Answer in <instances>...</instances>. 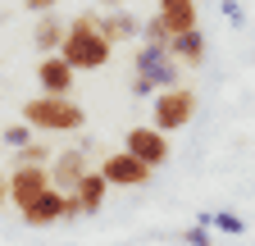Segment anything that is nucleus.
<instances>
[{"label":"nucleus","instance_id":"9b49d317","mask_svg":"<svg viewBox=\"0 0 255 246\" xmlns=\"http://www.w3.org/2000/svg\"><path fill=\"white\" fill-rule=\"evenodd\" d=\"M205 32L201 27H187V32H173L169 37V55L178 59V64H187V69H196V64H205Z\"/></svg>","mask_w":255,"mask_h":246},{"label":"nucleus","instance_id":"f03ea898","mask_svg":"<svg viewBox=\"0 0 255 246\" xmlns=\"http://www.w3.org/2000/svg\"><path fill=\"white\" fill-rule=\"evenodd\" d=\"M23 123L32 132H78L87 123V110L73 96H27L23 101Z\"/></svg>","mask_w":255,"mask_h":246},{"label":"nucleus","instance_id":"6ab92c4d","mask_svg":"<svg viewBox=\"0 0 255 246\" xmlns=\"http://www.w3.org/2000/svg\"><path fill=\"white\" fill-rule=\"evenodd\" d=\"M205 224H214L219 233H246V224L237 219V214H228V210H219V214H210Z\"/></svg>","mask_w":255,"mask_h":246},{"label":"nucleus","instance_id":"4be33fe9","mask_svg":"<svg viewBox=\"0 0 255 246\" xmlns=\"http://www.w3.org/2000/svg\"><path fill=\"white\" fill-rule=\"evenodd\" d=\"M223 14H228V23H233V27H242V18H246L237 0H223Z\"/></svg>","mask_w":255,"mask_h":246},{"label":"nucleus","instance_id":"f8f14e48","mask_svg":"<svg viewBox=\"0 0 255 246\" xmlns=\"http://www.w3.org/2000/svg\"><path fill=\"white\" fill-rule=\"evenodd\" d=\"M73 201L82 205V214H101L105 210V201H110V182L101 178V173H82V182H78V187H73Z\"/></svg>","mask_w":255,"mask_h":246},{"label":"nucleus","instance_id":"9d476101","mask_svg":"<svg viewBox=\"0 0 255 246\" xmlns=\"http://www.w3.org/2000/svg\"><path fill=\"white\" fill-rule=\"evenodd\" d=\"M59 219H64V192H59V187H46L37 201L23 210V224H27V228H50V224H59Z\"/></svg>","mask_w":255,"mask_h":246},{"label":"nucleus","instance_id":"393cba45","mask_svg":"<svg viewBox=\"0 0 255 246\" xmlns=\"http://www.w3.org/2000/svg\"><path fill=\"white\" fill-rule=\"evenodd\" d=\"M110 5H119V0H110Z\"/></svg>","mask_w":255,"mask_h":246},{"label":"nucleus","instance_id":"412c9836","mask_svg":"<svg viewBox=\"0 0 255 246\" xmlns=\"http://www.w3.org/2000/svg\"><path fill=\"white\" fill-rule=\"evenodd\" d=\"M55 5H59V0H23V9H27V14H50Z\"/></svg>","mask_w":255,"mask_h":246},{"label":"nucleus","instance_id":"0eeeda50","mask_svg":"<svg viewBox=\"0 0 255 246\" xmlns=\"http://www.w3.org/2000/svg\"><path fill=\"white\" fill-rule=\"evenodd\" d=\"M46 187H50V173H46L41 164H18V169L9 173V201L18 205V214H23L32 201H37Z\"/></svg>","mask_w":255,"mask_h":246},{"label":"nucleus","instance_id":"ddd939ff","mask_svg":"<svg viewBox=\"0 0 255 246\" xmlns=\"http://www.w3.org/2000/svg\"><path fill=\"white\" fill-rule=\"evenodd\" d=\"M96 27H101V37H110L114 46L119 41H132L141 32V23L128 14V9H105V14H96Z\"/></svg>","mask_w":255,"mask_h":246},{"label":"nucleus","instance_id":"b1692460","mask_svg":"<svg viewBox=\"0 0 255 246\" xmlns=\"http://www.w3.org/2000/svg\"><path fill=\"white\" fill-rule=\"evenodd\" d=\"M0 205H9V173L0 169Z\"/></svg>","mask_w":255,"mask_h":246},{"label":"nucleus","instance_id":"5701e85b","mask_svg":"<svg viewBox=\"0 0 255 246\" xmlns=\"http://www.w3.org/2000/svg\"><path fill=\"white\" fill-rule=\"evenodd\" d=\"M64 219H82V205L73 201V192H64Z\"/></svg>","mask_w":255,"mask_h":246},{"label":"nucleus","instance_id":"aec40b11","mask_svg":"<svg viewBox=\"0 0 255 246\" xmlns=\"http://www.w3.org/2000/svg\"><path fill=\"white\" fill-rule=\"evenodd\" d=\"M182 242H187V246H214L210 224H191V228H182Z\"/></svg>","mask_w":255,"mask_h":246},{"label":"nucleus","instance_id":"7ed1b4c3","mask_svg":"<svg viewBox=\"0 0 255 246\" xmlns=\"http://www.w3.org/2000/svg\"><path fill=\"white\" fill-rule=\"evenodd\" d=\"M182 82V64L159 50V46H137L132 55V96H155L164 87H178Z\"/></svg>","mask_w":255,"mask_h":246},{"label":"nucleus","instance_id":"423d86ee","mask_svg":"<svg viewBox=\"0 0 255 246\" xmlns=\"http://www.w3.org/2000/svg\"><path fill=\"white\" fill-rule=\"evenodd\" d=\"M96 173H101L110 187H146L155 169H150V164H141L137 155H128V150H114V155H105V160H101V169H96Z\"/></svg>","mask_w":255,"mask_h":246},{"label":"nucleus","instance_id":"20e7f679","mask_svg":"<svg viewBox=\"0 0 255 246\" xmlns=\"http://www.w3.org/2000/svg\"><path fill=\"white\" fill-rule=\"evenodd\" d=\"M196 119V87H164V91H155V105H150V123L159 132H182L187 123Z\"/></svg>","mask_w":255,"mask_h":246},{"label":"nucleus","instance_id":"dca6fc26","mask_svg":"<svg viewBox=\"0 0 255 246\" xmlns=\"http://www.w3.org/2000/svg\"><path fill=\"white\" fill-rule=\"evenodd\" d=\"M9 160H14V169H18V164H41V169H46V164L55 160V150H50L46 141H27V146H18V150H14Z\"/></svg>","mask_w":255,"mask_h":246},{"label":"nucleus","instance_id":"2eb2a0df","mask_svg":"<svg viewBox=\"0 0 255 246\" xmlns=\"http://www.w3.org/2000/svg\"><path fill=\"white\" fill-rule=\"evenodd\" d=\"M64 41V18L59 14H37V27H32V46L41 55H55Z\"/></svg>","mask_w":255,"mask_h":246},{"label":"nucleus","instance_id":"6e6552de","mask_svg":"<svg viewBox=\"0 0 255 246\" xmlns=\"http://www.w3.org/2000/svg\"><path fill=\"white\" fill-rule=\"evenodd\" d=\"M46 173H50V187H59V192H73L78 182H82V173H91V164H87V150H78V146L59 150V155L46 164Z\"/></svg>","mask_w":255,"mask_h":246},{"label":"nucleus","instance_id":"f3484780","mask_svg":"<svg viewBox=\"0 0 255 246\" xmlns=\"http://www.w3.org/2000/svg\"><path fill=\"white\" fill-rule=\"evenodd\" d=\"M137 37H141V46H159V50H169V37H173V32H169V23L159 18V14H150V18L141 23V32H137Z\"/></svg>","mask_w":255,"mask_h":246},{"label":"nucleus","instance_id":"4468645a","mask_svg":"<svg viewBox=\"0 0 255 246\" xmlns=\"http://www.w3.org/2000/svg\"><path fill=\"white\" fill-rule=\"evenodd\" d=\"M155 14L169 23V32H187V27H201L196 23V0H155Z\"/></svg>","mask_w":255,"mask_h":246},{"label":"nucleus","instance_id":"f257e3e1","mask_svg":"<svg viewBox=\"0 0 255 246\" xmlns=\"http://www.w3.org/2000/svg\"><path fill=\"white\" fill-rule=\"evenodd\" d=\"M59 59H69L78 73H96L105 69L114 59V41L101 37V27H96V9L91 14H73V23H64V41L55 50Z\"/></svg>","mask_w":255,"mask_h":246},{"label":"nucleus","instance_id":"a211bd4d","mask_svg":"<svg viewBox=\"0 0 255 246\" xmlns=\"http://www.w3.org/2000/svg\"><path fill=\"white\" fill-rule=\"evenodd\" d=\"M0 141H5L9 150H18V146H27V141H37V132H32L27 123H9V128L0 132Z\"/></svg>","mask_w":255,"mask_h":246},{"label":"nucleus","instance_id":"1a4fd4ad","mask_svg":"<svg viewBox=\"0 0 255 246\" xmlns=\"http://www.w3.org/2000/svg\"><path fill=\"white\" fill-rule=\"evenodd\" d=\"M37 82L46 96H73V87H78V69L69 64V59H59V55H41V64H37Z\"/></svg>","mask_w":255,"mask_h":246},{"label":"nucleus","instance_id":"39448f33","mask_svg":"<svg viewBox=\"0 0 255 246\" xmlns=\"http://www.w3.org/2000/svg\"><path fill=\"white\" fill-rule=\"evenodd\" d=\"M123 150H128V155H137L141 164L159 169V164L169 160V132H159L155 123H137V128H128Z\"/></svg>","mask_w":255,"mask_h":246}]
</instances>
